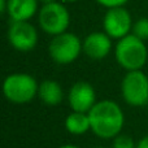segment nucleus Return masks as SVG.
Instances as JSON below:
<instances>
[{"label": "nucleus", "mask_w": 148, "mask_h": 148, "mask_svg": "<svg viewBox=\"0 0 148 148\" xmlns=\"http://www.w3.org/2000/svg\"><path fill=\"white\" fill-rule=\"evenodd\" d=\"M9 44L20 52H30L38 44V31L29 21H12L8 27Z\"/></svg>", "instance_id": "nucleus-7"}, {"label": "nucleus", "mask_w": 148, "mask_h": 148, "mask_svg": "<svg viewBox=\"0 0 148 148\" xmlns=\"http://www.w3.org/2000/svg\"><path fill=\"white\" fill-rule=\"evenodd\" d=\"M68 103L72 110L88 113L96 104V91L94 86L86 81H78L69 88Z\"/></svg>", "instance_id": "nucleus-9"}, {"label": "nucleus", "mask_w": 148, "mask_h": 148, "mask_svg": "<svg viewBox=\"0 0 148 148\" xmlns=\"http://www.w3.org/2000/svg\"><path fill=\"white\" fill-rule=\"evenodd\" d=\"M83 52V40L69 31L56 35L48 44L49 57L59 65H69L74 62Z\"/></svg>", "instance_id": "nucleus-4"}, {"label": "nucleus", "mask_w": 148, "mask_h": 148, "mask_svg": "<svg viewBox=\"0 0 148 148\" xmlns=\"http://www.w3.org/2000/svg\"><path fill=\"white\" fill-rule=\"evenodd\" d=\"M39 0H8L7 14L12 21H29L38 12Z\"/></svg>", "instance_id": "nucleus-11"}, {"label": "nucleus", "mask_w": 148, "mask_h": 148, "mask_svg": "<svg viewBox=\"0 0 148 148\" xmlns=\"http://www.w3.org/2000/svg\"><path fill=\"white\" fill-rule=\"evenodd\" d=\"M7 8H8V0H0V10L3 13H7Z\"/></svg>", "instance_id": "nucleus-18"}, {"label": "nucleus", "mask_w": 148, "mask_h": 148, "mask_svg": "<svg viewBox=\"0 0 148 148\" xmlns=\"http://www.w3.org/2000/svg\"><path fill=\"white\" fill-rule=\"evenodd\" d=\"M95 148H105V147H95Z\"/></svg>", "instance_id": "nucleus-22"}, {"label": "nucleus", "mask_w": 148, "mask_h": 148, "mask_svg": "<svg viewBox=\"0 0 148 148\" xmlns=\"http://www.w3.org/2000/svg\"><path fill=\"white\" fill-rule=\"evenodd\" d=\"M114 57L118 65L126 72L142 70L148 60L146 42L136 38L134 34H129L117 42Z\"/></svg>", "instance_id": "nucleus-2"}, {"label": "nucleus", "mask_w": 148, "mask_h": 148, "mask_svg": "<svg viewBox=\"0 0 148 148\" xmlns=\"http://www.w3.org/2000/svg\"><path fill=\"white\" fill-rule=\"evenodd\" d=\"M103 29L112 39H122L123 36L131 34L133 30V18L127 9L123 7H116L107 9L103 17Z\"/></svg>", "instance_id": "nucleus-8"}, {"label": "nucleus", "mask_w": 148, "mask_h": 148, "mask_svg": "<svg viewBox=\"0 0 148 148\" xmlns=\"http://www.w3.org/2000/svg\"><path fill=\"white\" fill-rule=\"evenodd\" d=\"M65 1H68V3H75V1H78V0H65Z\"/></svg>", "instance_id": "nucleus-21"}, {"label": "nucleus", "mask_w": 148, "mask_h": 148, "mask_svg": "<svg viewBox=\"0 0 148 148\" xmlns=\"http://www.w3.org/2000/svg\"><path fill=\"white\" fill-rule=\"evenodd\" d=\"M38 97L49 107H56L64 99V91L61 84L53 79H46L39 83Z\"/></svg>", "instance_id": "nucleus-12"}, {"label": "nucleus", "mask_w": 148, "mask_h": 148, "mask_svg": "<svg viewBox=\"0 0 148 148\" xmlns=\"http://www.w3.org/2000/svg\"><path fill=\"white\" fill-rule=\"evenodd\" d=\"M112 148H136L134 139L127 134H118L113 139Z\"/></svg>", "instance_id": "nucleus-15"}, {"label": "nucleus", "mask_w": 148, "mask_h": 148, "mask_svg": "<svg viewBox=\"0 0 148 148\" xmlns=\"http://www.w3.org/2000/svg\"><path fill=\"white\" fill-rule=\"evenodd\" d=\"M147 107H148V105H147Z\"/></svg>", "instance_id": "nucleus-23"}, {"label": "nucleus", "mask_w": 148, "mask_h": 148, "mask_svg": "<svg viewBox=\"0 0 148 148\" xmlns=\"http://www.w3.org/2000/svg\"><path fill=\"white\" fill-rule=\"evenodd\" d=\"M39 83L31 74L12 73L3 82V94L13 104H26L38 96Z\"/></svg>", "instance_id": "nucleus-3"}, {"label": "nucleus", "mask_w": 148, "mask_h": 148, "mask_svg": "<svg viewBox=\"0 0 148 148\" xmlns=\"http://www.w3.org/2000/svg\"><path fill=\"white\" fill-rule=\"evenodd\" d=\"M136 148H148V135L143 136V138L136 143Z\"/></svg>", "instance_id": "nucleus-17"}, {"label": "nucleus", "mask_w": 148, "mask_h": 148, "mask_svg": "<svg viewBox=\"0 0 148 148\" xmlns=\"http://www.w3.org/2000/svg\"><path fill=\"white\" fill-rule=\"evenodd\" d=\"M39 1H42L43 4H48V3H53V1H57V0H39Z\"/></svg>", "instance_id": "nucleus-20"}, {"label": "nucleus", "mask_w": 148, "mask_h": 148, "mask_svg": "<svg viewBox=\"0 0 148 148\" xmlns=\"http://www.w3.org/2000/svg\"><path fill=\"white\" fill-rule=\"evenodd\" d=\"M112 51V38L105 31H94L83 39V53L88 59L99 61Z\"/></svg>", "instance_id": "nucleus-10"}, {"label": "nucleus", "mask_w": 148, "mask_h": 148, "mask_svg": "<svg viewBox=\"0 0 148 148\" xmlns=\"http://www.w3.org/2000/svg\"><path fill=\"white\" fill-rule=\"evenodd\" d=\"M38 22L46 34L52 36L65 33L70 25V14L65 5L59 1L43 4L38 13Z\"/></svg>", "instance_id": "nucleus-5"}, {"label": "nucleus", "mask_w": 148, "mask_h": 148, "mask_svg": "<svg viewBox=\"0 0 148 148\" xmlns=\"http://www.w3.org/2000/svg\"><path fill=\"white\" fill-rule=\"evenodd\" d=\"M91 131L101 139H114L125 126V113L113 100H100L88 112Z\"/></svg>", "instance_id": "nucleus-1"}, {"label": "nucleus", "mask_w": 148, "mask_h": 148, "mask_svg": "<svg viewBox=\"0 0 148 148\" xmlns=\"http://www.w3.org/2000/svg\"><path fill=\"white\" fill-rule=\"evenodd\" d=\"M65 129L72 135H83L87 131H91L88 113L72 110L65 118Z\"/></svg>", "instance_id": "nucleus-13"}, {"label": "nucleus", "mask_w": 148, "mask_h": 148, "mask_svg": "<svg viewBox=\"0 0 148 148\" xmlns=\"http://www.w3.org/2000/svg\"><path fill=\"white\" fill-rule=\"evenodd\" d=\"M121 95L126 104L135 108L148 105V77L142 70H131L121 81Z\"/></svg>", "instance_id": "nucleus-6"}, {"label": "nucleus", "mask_w": 148, "mask_h": 148, "mask_svg": "<svg viewBox=\"0 0 148 148\" xmlns=\"http://www.w3.org/2000/svg\"><path fill=\"white\" fill-rule=\"evenodd\" d=\"M59 148H79V147L78 146H74V144H64V146H61Z\"/></svg>", "instance_id": "nucleus-19"}, {"label": "nucleus", "mask_w": 148, "mask_h": 148, "mask_svg": "<svg viewBox=\"0 0 148 148\" xmlns=\"http://www.w3.org/2000/svg\"><path fill=\"white\" fill-rule=\"evenodd\" d=\"M100 5L105 7L107 9L109 8H116V7H123L129 0H96Z\"/></svg>", "instance_id": "nucleus-16"}, {"label": "nucleus", "mask_w": 148, "mask_h": 148, "mask_svg": "<svg viewBox=\"0 0 148 148\" xmlns=\"http://www.w3.org/2000/svg\"><path fill=\"white\" fill-rule=\"evenodd\" d=\"M131 34L142 40H148V17H140L133 23Z\"/></svg>", "instance_id": "nucleus-14"}]
</instances>
